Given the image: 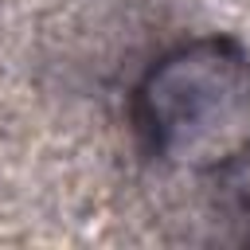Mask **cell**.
I'll return each instance as SVG.
<instances>
[{
  "label": "cell",
  "mask_w": 250,
  "mask_h": 250,
  "mask_svg": "<svg viewBox=\"0 0 250 250\" xmlns=\"http://www.w3.org/2000/svg\"><path fill=\"white\" fill-rule=\"evenodd\" d=\"M137 129L172 168L215 172L250 148V62L227 43H191L164 55L141 94Z\"/></svg>",
  "instance_id": "cell-1"
}]
</instances>
